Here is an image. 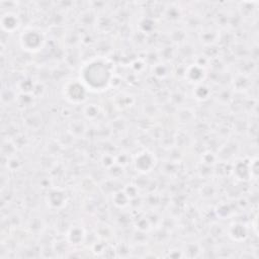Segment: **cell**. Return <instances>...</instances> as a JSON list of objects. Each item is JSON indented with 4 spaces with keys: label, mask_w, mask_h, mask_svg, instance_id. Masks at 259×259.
Wrapping results in <instances>:
<instances>
[{
    "label": "cell",
    "mask_w": 259,
    "mask_h": 259,
    "mask_svg": "<svg viewBox=\"0 0 259 259\" xmlns=\"http://www.w3.org/2000/svg\"><path fill=\"white\" fill-rule=\"evenodd\" d=\"M112 79L111 64L104 59H94L83 66L80 80L90 90L100 91L107 88Z\"/></svg>",
    "instance_id": "6da1fadb"
}]
</instances>
